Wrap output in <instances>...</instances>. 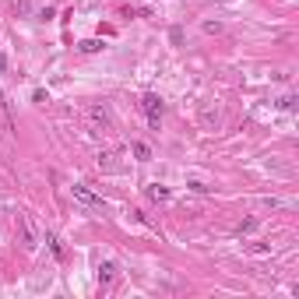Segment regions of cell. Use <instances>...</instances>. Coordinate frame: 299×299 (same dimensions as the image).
<instances>
[{
  "label": "cell",
  "instance_id": "cell-1",
  "mask_svg": "<svg viewBox=\"0 0 299 299\" xmlns=\"http://www.w3.org/2000/svg\"><path fill=\"white\" fill-rule=\"evenodd\" d=\"M141 109H145V116H148V127L151 131H158V120H162V99H158L155 92H145V95H141Z\"/></svg>",
  "mask_w": 299,
  "mask_h": 299
},
{
  "label": "cell",
  "instance_id": "cell-2",
  "mask_svg": "<svg viewBox=\"0 0 299 299\" xmlns=\"http://www.w3.org/2000/svg\"><path fill=\"white\" fill-rule=\"evenodd\" d=\"M88 127H92V134H109L113 120H109V113L102 106H88Z\"/></svg>",
  "mask_w": 299,
  "mask_h": 299
},
{
  "label": "cell",
  "instance_id": "cell-3",
  "mask_svg": "<svg viewBox=\"0 0 299 299\" xmlns=\"http://www.w3.org/2000/svg\"><path fill=\"white\" fill-rule=\"evenodd\" d=\"M71 190H74V197L81 201V204H102V197H99V194H92V190H88L84 183H74Z\"/></svg>",
  "mask_w": 299,
  "mask_h": 299
},
{
  "label": "cell",
  "instance_id": "cell-4",
  "mask_svg": "<svg viewBox=\"0 0 299 299\" xmlns=\"http://www.w3.org/2000/svg\"><path fill=\"white\" fill-rule=\"evenodd\" d=\"M148 197H151V201H169V190H165L162 183H151V187H148Z\"/></svg>",
  "mask_w": 299,
  "mask_h": 299
},
{
  "label": "cell",
  "instance_id": "cell-5",
  "mask_svg": "<svg viewBox=\"0 0 299 299\" xmlns=\"http://www.w3.org/2000/svg\"><path fill=\"white\" fill-rule=\"evenodd\" d=\"M77 50L81 53H99L102 50V39H84V42H77Z\"/></svg>",
  "mask_w": 299,
  "mask_h": 299
},
{
  "label": "cell",
  "instance_id": "cell-6",
  "mask_svg": "<svg viewBox=\"0 0 299 299\" xmlns=\"http://www.w3.org/2000/svg\"><path fill=\"white\" fill-rule=\"evenodd\" d=\"M21 222H25V246H28V250H35V232H32V219L25 215Z\"/></svg>",
  "mask_w": 299,
  "mask_h": 299
},
{
  "label": "cell",
  "instance_id": "cell-7",
  "mask_svg": "<svg viewBox=\"0 0 299 299\" xmlns=\"http://www.w3.org/2000/svg\"><path fill=\"white\" fill-rule=\"evenodd\" d=\"M46 243H50V250H53V257H57V261H60V257H64V246H60V239H57V236H50V232H46Z\"/></svg>",
  "mask_w": 299,
  "mask_h": 299
},
{
  "label": "cell",
  "instance_id": "cell-8",
  "mask_svg": "<svg viewBox=\"0 0 299 299\" xmlns=\"http://www.w3.org/2000/svg\"><path fill=\"white\" fill-rule=\"evenodd\" d=\"M278 106H282L285 113H292V109H296V95H282V99H278Z\"/></svg>",
  "mask_w": 299,
  "mask_h": 299
},
{
  "label": "cell",
  "instance_id": "cell-9",
  "mask_svg": "<svg viewBox=\"0 0 299 299\" xmlns=\"http://www.w3.org/2000/svg\"><path fill=\"white\" fill-rule=\"evenodd\" d=\"M134 155H138V158H151V148L145 141H134Z\"/></svg>",
  "mask_w": 299,
  "mask_h": 299
},
{
  "label": "cell",
  "instance_id": "cell-10",
  "mask_svg": "<svg viewBox=\"0 0 299 299\" xmlns=\"http://www.w3.org/2000/svg\"><path fill=\"white\" fill-rule=\"evenodd\" d=\"M113 271H116L113 264H102V268H99V282H109V278H113Z\"/></svg>",
  "mask_w": 299,
  "mask_h": 299
},
{
  "label": "cell",
  "instance_id": "cell-11",
  "mask_svg": "<svg viewBox=\"0 0 299 299\" xmlns=\"http://www.w3.org/2000/svg\"><path fill=\"white\" fill-rule=\"evenodd\" d=\"M28 11H32L28 0H14V14H28Z\"/></svg>",
  "mask_w": 299,
  "mask_h": 299
},
{
  "label": "cell",
  "instance_id": "cell-12",
  "mask_svg": "<svg viewBox=\"0 0 299 299\" xmlns=\"http://www.w3.org/2000/svg\"><path fill=\"white\" fill-rule=\"evenodd\" d=\"M32 102H39V106H46V102H50V95H46L42 88H35V95H32Z\"/></svg>",
  "mask_w": 299,
  "mask_h": 299
},
{
  "label": "cell",
  "instance_id": "cell-13",
  "mask_svg": "<svg viewBox=\"0 0 299 299\" xmlns=\"http://www.w3.org/2000/svg\"><path fill=\"white\" fill-rule=\"evenodd\" d=\"M253 229H257V219H246V222L239 225V236H243V232H253Z\"/></svg>",
  "mask_w": 299,
  "mask_h": 299
},
{
  "label": "cell",
  "instance_id": "cell-14",
  "mask_svg": "<svg viewBox=\"0 0 299 299\" xmlns=\"http://www.w3.org/2000/svg\"><path fill=\"white\" fill-rule=\"evenodd\" d=\"M0 116L11 123V116H7V95H4V92H0Z\"/></svg>",
  "mask_w": 299,
  "mask_h": 299
},
{
  "label": "cell",
  "instance_id": "cell-15",
  "mask_svg": "<svg viewBox=\"0 0 299 299\" xmlns=\"http://www.w3.org/2000/svg\"><path fill=\"white\" fill-rule=\"evenodd\" d=\"M204 32H211V35H215V32H222V25H219V21H204Z\"/></svg>",
  "mask_w": 299,
  "mask_h": 299
},
{
  "label": "cell",
  "instance_id": "cell-16",
  "mask_svg": "<svg viewBox=\"0 0 299 299\" xmlns=\"http://www.w3.org/2000/svg\"><path fill=\"white\" fill-rule=\"evenodd\" d=\"M4 71H7V57L0 53V74H4Z\"/></svg>",
  "mask_w": 299,
  "mask_h": 299
}]
</instances>
